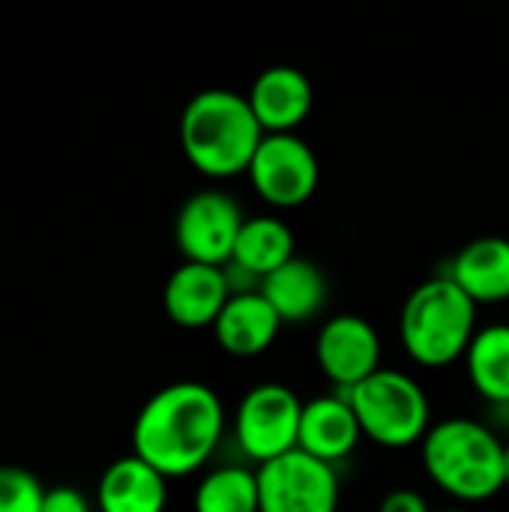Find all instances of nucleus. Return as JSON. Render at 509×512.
<instances>
[{
  "mask_svg": "<svg viewBox=\"0 0 509 512\" xmlns=\"http://www.w3.org/2000/svg\"><path fill=\"white\" fill-rule=\"evenodd\" d=\"M363 438L387 450L423 444L432 429V408L426 390L399 369H378L372 378L345 393Z\"/></svg>",
  "mask_w": 509,
  "mask_h": 512,
  "instance_id": "39448f33",
  "label": "nucleus"
},
{
  "mask_svg": "<svg viewBox=\"0 0 509 512\" xmlns=\"http://www.w3.org/2000/svg\"><path fill=\"white\" fill-rule=\"evenodd\" d=\"M477 306L509 300V240L477 237L459 249L447 273Z\"/></svg>",
  "mask_w": 509,
  "mask_h": 512,
  "instance_id": "dca6fc26",
  "label": "nucleus"
},
{
  "mask_svg": "<svg viewBox=\"0 0 509 512\" xmlns=\"http://www.w3.org/2000/svg\"><path fill=\"white\" fill-rule=\"evenodd\" d=\"M282 330V318L267 303L261 288L231 294L219 321L213 324V336L219 348L231 357H258L264 354Z\"/></svg>",
  "mask_w": 509,
  "mask_h": 512,
  "instance_id": "4468645a",
  "label": "nucleus"
},
{
  "mask_svg": "<svg viewBox=\"0 0 509 512\" xmlns=\"http://www.w3.org/2000/svg\"><path fill=\"white\" fill-rule=\"evenodd\" d=\"M195 512H261L258 474L225 465L210 471L195 489Z\"/></svg>",
  "mask_w": 509,
  "mask_h": 512,
  "instance_id": "aec40b11",
  "label": "nucleus"
},
{
  "mask_svg": "<svg viewBox=\"0 0 509 512\" xmlns=\"http://www.w3.org/2000/svg\"><path fill=\"white\" fill-rule=\"evenodd\" d=\"M468 381L492 405H509V324L480 327L465 354Z\"/></svg>",
  "mask_w": 509,
  "mask_h": 512,
  "instance_id": "6ab92c4d",
  "label": "nucleus"
},
{
  "mask_svg": "<svg viewBox=\"0 0 509 512\" xmlns=\"http://www.w3.org/2000/svg\"><path fill=\"white\" fill-rule=\"evenodd\" d=\"M246 99L264 135H291L312 114L315 87L297 66H270L252 81Z\"/></svg>",
  "mask_w": 509,
  "mask_h": 512,
  "instance_id": "f8f14e48",
  "label": "nucleus"
},
{
  "mask_svg": "<svg viewBox=\"0 0 509 512\" xmlns=\"http://www.w3.org/2000/svg\"><path fill=\"white\" fill-rule=\"evenodd\" d=\"M378 512H432L426 498L414 489H396L390 495L381 498V507Z\"/></svg>",
  "mask_w": 509,
  "mask_h": 512,
  "instance_id": "5701e85b",
  "label": "nucleus"
},
{
  "mask_svg": "<svg viewBox=\"0 0 509 512\" xmlns=\"http://www.w3.org/2000/svg\"><path fill=\"white\" fill-rule=\"evenodd\" d=\"M315 360L321 372L348 393L381 369V336L360 315H333L318 330Z\"/></svg>",
  "mask_w": 509,
  "mask_h": 512,
  "instance_id": "9d476101",
  "label": "nucleus"
},
{
  "mask_svg": "<svg viewBox=\"0 0 509 512\" xmlns=\"http://www.w3.org/2000/svg\"><path fill=\"white\" fill-rule=\"evenodd\" d=\"M231 294L234 291H231L225 267L186 261L168 276L165 291H162V306H165V315L177 327L201 330L219 321Z\"/></svg>",
  "mask_w": 509,
  "mask_h": 512,
  "instance_id": "9b49d317",
  "label": "nucleus"
},
{
  "mask_svg": "<svg viewBox=\"0 0 509 512\" xmlns=\"http://www.w3.org/2000/svg\"><path fill=\"white\" fill-rule=\"evenodd\" d=\"M504 483H507V489H509V444H507V453H504Z\"/></svg>",
  "mask_w": 509,
  "mask_h": 512,
  "instance_id": "b1692460",
  "label": "nucleus"
},
{
  "mask_svg": "<svg viewBox=\"0 0 509 512\" xmlns=\"http://www.w3.org/2000/svg\"><path fill=\"white\" fill-rule=\"evenodd\" d=\"M438 512H468V510H438Z\"/></svg>",
  "mask_w": 509,
  "mask_h": 512,
  "instance_id": "393cba45",
  "label": "nucleus"
},
{
  "mask_svg": "<svg viewBox=\"0 0 509 512\" xmlns=\"http://www.w3.org/2000/svg\"><path fill=\"white\" fill-rule=\"evenodd\" d=\"M321 165L315 150L300 135H264L252 165L249 183L261 201L276 210H294L318 192Z\"/></svg>",
  "mask_w": 509,
  "mask_h": 512,
  "instance_id": "0eeeda50",
  "label": "nucleus"
},
{
  "mask_svg": "<svg viewBox=\"0 0 509 512\" xmlns=\"http://www.w3.org/2000/svg\"><path fill=\"white\" fill-rule=\"evenodd\" d=\"M42 512H90V501L72 486H57L45 489Z\"/></svg>",
  "mask_w": 509,
  "mask_h": 512,
  "instance_id": "4be33fe9",
  "label": "nucleus"
},
{
  "mask_svg": "<svg viewBox=\"0 0 509 512\" xmlns=\"http://www.w3.org/2000/svg\"><path fill=\"white\" fill-rule=\"evenodd\" d=\"M261 294L282 324H306L327 306V276L309 258H291L261 282Z\"/></svg>",
  "mask_w": 509,
  "mask_h": 512,
  "instance_id": "f3484780",
  "label": "nucleus"
},
{
  "mask_svg": "<svg viewBox=\"0 0 509 512\" xmlns=\"http://www.w3.org/2000/svg\"><path fill=\"white\" fill-rule=\"evenodd\" d=\"M300 420H303L300 396L279 381H267L252 387L240 399L234 414V435L240 450L261 468L297 450Z\"/></svg>",
  "mask_w": 509,
  "mask_h": 512,
  "instance_id": "423d86ee",
  "label": "nucleus"
},
{
  "mask_svg": "<svg viewBox=\"0 0 509 512\" xmlns=\"http://www.w3.org/2000/svg\"><path fill=\"white\" fill-rule=\"evenodd\" d=\"M225 432V405L201 381H177L153 393L135 417L132 453L162 477L201 471Z\"/></svg>",
  "mask_w": 509,
  "mask_h": 512,
  "instance_id": "f257e3e1",
  "label": "nucleus"
},
{
  "mask_svg": "<svg viewBox=\"0 0 509 512\" xmlns=\"http://www.w3.org/2000/svg\"><path fill=\"white\" fill-rule=\"evenodd\" d=\"M165 504L168 477L135 453L111 462L96 486L99 512H165Z\"/></svg>",
  "mask_w": 509,
  "mask_h": 512,
  "instance_id": "2eb2a0df",
  "label": "nucleus"
},
{
  "mask_svg": "<svg viewBox=\"0 0 509 512\" xmlns=\"http://www.w3.org/2000/svg\"><path fill=\"white\" fill-rule=\"evenodd\" d=\"M360 438H363V429L345 393L303 402L297 450L309 453L318 462L336 465L357 450Z\"/></svg>",
  "mask_w": 509,
  "mask_h": 512,
  "instance_id": "ddd939ff",
  "label": "nucleus"
},
{
  "mask_svg": "<svg viewBox=\"0 0 509 512\" xmlns=\"http://www.w3.org/2000/svg\"><path fill=\"white\" fill-rule=\"evenodd\" d=\"M45 489L36 474L0 465V512H42Z\"/></svg>",
  "mask_w": 509,
  "mask_h": 512,
  "instance_id": "412c9836",
  "label": "nucleus"
},
{
  "mask_svg": "<svg viewBox=\"0 0 509 512\" xmlns=\"http://www.w3.org/2000/svg\"><path fill=\"white\" fill-rule=\"evenodd\" d=\"M261 512H336L339 510V477L327 462L294 450L282 459L261 465L258 471Z\"/></svg>",
  "mask_w": 509,
  "mask_h": 512,
  "instance_id": "6e6552de",
  "label": "nucleus"
},
{
  "mask_svg": "<svg viewBox=\"0 0 509 512\" xmlns=\"http://www.w3.org/2000/svg\"><path fill=\"white\" fill-rule=\"evenodd\" d=\"M477 330V303L450 276L417 285L399 315L402 348L426 369H447L465 360Z\"/></svg>",
  "mask_w": 509,
  "mask_h": 512,
  "instance_id": "20e7f679",
  "label": "nucleus"
},
{
  "mask_svg": "<svg viewBox=\"0 0 509 512\" xmlns=\"http://www.w3.org/2000/svg\"><path fill=\"white\" fill-rule=\"evenodd\" d=\"M291 258H297L291 225L282 222L279 216H252L240 228L231 267L249 273L261 285L270 273L285 267Z\"/></svg>",
  "mask_w": 509,
  "mask_h": 512,
  "instance_id": "a211bd4d",
  "label": "nucleus"
},
{
  "mask_svg": "<svg viewBox=\"0 0 509 512\" xmlns=\"http://www.w3.org/2000/svg\"><path fill=\"white\" fill-rule=\"evenodd\" d=\"M243 222V210L231 195L204 189L180 207L174 219V240L186 261L225 267L231 264Z\"/></svg>",
  "mask_w": 509,
  "mask_h": 512,
  "instance_id": "1a4fd4ad",
  "label": "nucleus"
},
{
  "mask_svg": "<svg viewBox=\"0 0 509 512\" xmlns=\"http://www.w3.org/2000/svg\"><path fill=\"white\" fill-rule=\"evenodd\" d=\"M504 453L501 438L468 417L441 420L423 438V468L429 480L456 501L480 504L495 498L504 483Z\"/></svg>",
  "mask_w": 509,
  "mask_h": 512,
  "instance_id": "7ed1b4c3",
  "label": "nucleus"
},
{
  "mask_svg": "<svg viewBox=\"0 0 509 512\" xmlns=\"http://www.w3.org/2000/svg\"><path fill=\"white\" fill-rule=\"evenodd\" d=\"M264 129L243 93L213 87L195 93L180 114V147L189 165L213 180L249 174Z\"/></svg>",
  "mask_w": 509,
  "mask_h": 512,
  "instance_id": "f03ea898",
  "label": "nucleus"
}]
</instances>
